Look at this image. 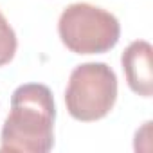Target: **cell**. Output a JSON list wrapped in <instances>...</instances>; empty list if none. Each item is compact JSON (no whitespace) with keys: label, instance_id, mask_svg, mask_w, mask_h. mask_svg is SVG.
<instances>
[{"label":"cell","instance_id":"cell-1","mask_svg":"<svg viewBox=\"0 0 153 153\" xmlns=\"http://www.w3.org/2000/svg\"><path fill=\"white\" fill-rule=\"evenodd\" d=\"M54 121L56 105L51 88L42 83L20 85L11 96V112L0 133V151H51L54 148Z\"/></svg>","mask_w":153,"mask_h":153},{"label":"cell","instance_id":"cell-2","mask_svg":"<svg viewBox=\"0 0 153 153\" xmlns=\"http://www.w3.org/2000/svg\"><path fill=\"white\" fill-rule=\"evenodd\" d=\"M58 34L61 43L74 54H105L117 45L121 24L103 7L76 2L59 15Z\"/></svg>","mask_w":153,"mask_h":153},{"label":"cell","instance_id":"cell-3","mask_svg":"<svg viewBox=\"0 0 153 153\" xmlns=\"http://www.w3.org/2000/svg\"><path fill=\"white\" fill-rule=\"evenodd\" d=\"M117 101V76L101 61L78 65L68 78L65 90L67 112L72 119L94 123L110 114Z\"/></svg>","mask_w":153,"mask_h":153},{"label":"cell","instance_id":"cell-4","mask_svg":"<svg viewBox=\"0 0 153 153\" xmlns=\"http://www.w3.org/2000/svg\"><path fill=\"white\" fill-rule=\"evenodd\" d=\"M151 56H153V47L146 40L131 42L121 56V65H123L130 90L142 97L153 96Z\"/></svg>","mask_w":153,"mask_h":153},{"label":"cell","instance_id":"cell-5","mask_svg":"<svg viewBox=\"0 0 153 153\" xmlns=\"http://www.w3.org/2000/svg\"><path fill=\"white\" fill-rule=\"evenodd\" d=\"M16 47H18V40L15 29L9 25L6 16L0 13V67L7 65L15 58Z\"/></svg>","mask_w":153,"mask_h":153}]
</instances>
